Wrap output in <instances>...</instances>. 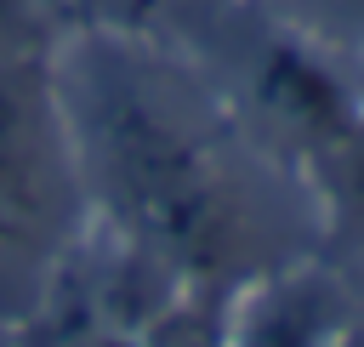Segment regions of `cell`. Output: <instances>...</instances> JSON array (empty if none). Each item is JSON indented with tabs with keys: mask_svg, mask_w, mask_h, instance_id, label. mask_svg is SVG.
<instances>
[{
	"mask_svg": "<svg viewBox=\"0 0 364 347\" xmlns=\"http://www.w3.org/2000/svg\"><path fill=\"white\" fill-rule=\"evenodd\" d=\"M74 159L91 171L136 228L171 250L210 256L233 233V176L222 165V131L188 74L171 63L102 40L57 80Z\"/></svg>",
	"mask_w": 364,
	"mask_h": 347,
	"instance_id": "1",
	"label": "cell"
},
{
	"mask_svg": "<svg viewBox=\"0 0 364 347\" xmlns=\"http://www.w3.org/2000/svg\"><path fill=\"white\" fill-rule=\"evenodd\" d=\"M74 137L51 68L0 63V284L40 279L74 193Z\"/></svg>",
	"mask_w": 364,
	"mask_h": 347,
	"instance_id": "2",
	"label": "cell"
}]
</instances>
